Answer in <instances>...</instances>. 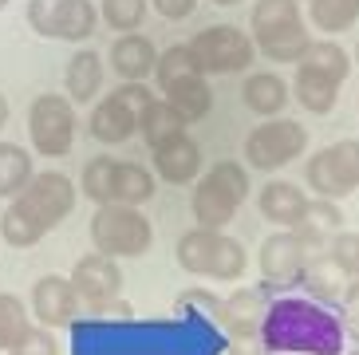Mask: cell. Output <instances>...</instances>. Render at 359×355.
<instances>
[{"instance_id":"obj_45","label":"cell","mask_w":359,"mask_h":355,"mask_svg":"<svg viewBox=\"0 0 359 355\" xmlns=\"http://www.w3.org/2000/svg\"><path fill=\"white\" fill-rule=\"evenodd\" d=\"M8 123V99H4V95H0V126Z\"/></svg>"},{"instance_id":"obj_6","label":"cell","mask_w":359,"mask_h":355,"mask_svg":"<svg viewBox=\"0 0 359 355\" xmlns=\"http://www.w3.org/2000/svg\"><path fill=\"white\" fill-rule=\"evenodd\" d=\"M28 135L32 150L43 158H64L75 142V111L64 95H36L28 107Z\"/></svg>"},{"instance_id":"obj_20","label":"cell","mask_w":359,"mask_h":355,"mask_svg":"<svg viewBox=\"0 0 359 355\" xmlns=\"http://www.w3.org/2000/svg\"><path fill=\"white\" fill-rule=\"evenodd\" d=\"M253 43H257V52L269 55L273 63H300L308 52V43H312V32L304 28V20H292V24H285V28L253 36Z\"/></svg>"},{"instance_id":"obj_10","label":"cell","mask_w":359,"mask_h":355,"mask_svg":"<svg viewBox=\"0 0 359 355\" xmlns=\"http://www.w3.org/2000/svg\"><path fill=\"white\" fill-rule=\"evenodd\" d=\"M316 253H324V249L312 245L300 229L273 233V237L261 245V272H264V281L273 284V288H288V284L300 281L304 264L312 261Z\"/></svg>"},{"instance_id":"obj_21","label":"cell","mask_w":359,"mask_h":355,"mask_svg":"<svg viewBox=\"0 0 359 355\" xmlns=\"http://www.w3.org/2000/svg\"><path fill=\"white\" fill-rule=\"evenodd\" d=\"M186 126L190 123H186L166 99H158V95H154V99L142 107V115H138V135H142V142H147L150 150L162 147V142H170V138L186 135Z\"/></svg>"},{"instance_id":"obj_43","label":"cell","mask_w":359,"mask_h":355,"mask_svg":"<svg viewBox=\"0 0 359 355\" xmlns=\"http://www.w3.org/2000/svg\"><path fill=\"white\" fill-rule=\"evenodd\" d=\"M91 316H99V320H130L135 308H130L127 300H111V304H103V308H95Z\"/></svg>"},{"instance_id":"obj_44","label":"cell","mask_w":359,"mask_h":355,"mask_svg":"<svg viewBox=\"0 0 359 355\" xmlns=\"http://www.w3.org/2000/svg\"><path fill=\"white\" fill-rule=\"evenodd\" d=\"M229 355H273V347L264 344V340H233Z\"/></svg>"},{"instance_id":"obj_22","label":"cell","mask_w":359,"mask_h":355,"mask_svg":"<svg viewBox=\"0 0 359 355\" xmlns=\"http://www.w3.org/2000/svg\"><path fill=\"white\" fill-rule=\"evenodd\" d=\"M162 95H166V103L174 107L186 123L205 119L210 107H213V91H210V79H205V75H186V79H178V83H170Z\"/></svg>"},{"instance_id":"obj_47","label":"cell","mask_w":359,"mask_h":355,"mask_svg":"<svg viewBox=\"0 0 359 355\" xmlns=\"http://www.w3.org/2000/svg\"><path fill=\"white\" fill-rule=\"evenodd\" d=\"M0 8H8V0H0Z\"/></svg>"},{"instance_id":"obj_40","label":"cell","mask_w":359,"mask_h":355,"mask_svg":"<svg viewBox=\"0 0 359 355\" xmlns=\"http://www.w3.org/2000/svg\"><path fill=\"white\" fill-rule=\"evenodd\" d=\"M339 316H344L348 332L359 335V276L348 281V288H344V296H339Z\"/></svg>"},{"instance_id":"obj_28","label":"cell","mask_w":359,"mask_h":355,"mask_svg":"<svg viewBox=\"0 0 359 355\" xmlns=\"http://www.w3.org/2000/svg\"><path fill=\"white\" fill-rule=\"evenodd\" d=\"M308 20H312L316 32H324V36L348 32L359 20V0H312L308 4Z\"/></svg>"},{"instance_id":"obj_41","label":"cell","mask_w":359,"mask_h":355,"mask_svg":"<svg viewBox=\"0 0 359 355\" xmlns=\"http://www.w3.org/2000/svg\"><path fill=\"white\" fill-rule=\"evenodd\" d=\"M115 95L130 107V111H135V115H142V107L154 99V91H150L147 83H123V87H115Z\"/></svg>"},{"instance_id":"obj_4","label":"cell","mask_w":359,"mask_h":355,"mask_svg":"<svg viewBox=\"0 0 359 355\" xmlns=\"http://www.w3.org/2000/svg\"><path fill=\"white\" fill-rule=\"evenodd\" d=\"M308 186L316 189V198L339 201L359 189V138H344L336 147H324L308 158L304 166Z\"/></svg>"},{"instance_id":"obj_34","label":"cell","mask_w":359,"mask_h":355,"mask_svg":"<svg viewBox=\"0 0 359 355\" xmlns=\"http://www.w3.org/2000/svg\"><path fill=\"white\" fill-rule=\"evenodd\" d=\"M154 75H158V87H162V91H166L170 83L186 79V75H201L198 63H194L190 43H174V48H166V52L158 55V63H154Z\"/></svg>"},{"instance_id":"obj_8","label":"cell","mask_w":359,"mask_h":355,"mask_svg":"<svg viewBox=\"0 0 359 355\" xmlns=\"http://www.w3.org/2000/svg\"><path fill=\"white\" fill-rule=\"evenodd\" d=\"M32 32L48 40H87L95 32V4L91 0H32L28 4Z\"/></svg>"},{"instance_id":"obj_18","label":"cell","mask_w":359,"mask_h":355,"mask_svg":"<svg viewBox=\"0 0 359 355\" xmlns=\"http://www.w3.org/2000/svg\"><path fill=\"white\" fill-rule=\"evenodd\" d=\"M348 281H351V276L339 269V264L327 257V249H324V253H316V257L304 264V272H300V281H296V284H300L312 300L336 304L339 296H344V288H348Z\"/></svg>"},{"instance_id":"obj_42","label":"cell","mask_w":359,"mask_h":355,"mask_svg":"<svg viewBox=\"0 0 359 355\" xmlns=\"http://www.w3.org/2000/svg\"><path fill=\"white\" fill-rule=\"evenodd\" d=\"M154 8H158V16H166V20H186L194 8H198V0H150Z\"/></svg>"},{"instance_id":"obj_14","label":"cell","mask_w":359,"mask_h":355,"mask_svg":"<svg viewBox=\"0 0 359 355\" xmlns=\"http://www.w3.org/2000/svg\"><path fill=\"white\" fill-rule=\"evenodd\" d=\"M308 201L312 198L300 186H292V182H269V186H261L257 209H261L264 221H273L280 229H296L308 213Z\"/></svg>"},{"instance_id":"obj_7","label":"cell","mask_w":359,"mask_h":355,"mask_svg":"<svg viewBox=\"0 0 359 355\" xmlns=\"http://www.w3.org/2000/svg\"><path fill=\"white\" fill-rule=\"evenodd\" d=\"M308 150V130L292 119H269L245 138V162L253 170H280Z\"/></svg>"},{"instance_id":"obj_38","label":"cell","mask_w":359,"mask_h":355,"mask_svg":"<svg viewBox=\"0 0 359 355\" xmlns=\"http://www.w3.org/2000/svg\"><path fill=\"white\" fill-rule=\"evenodd\" d=\"M327 257H332V261H336L339 269L355 281V276H359V233H344V229H339L336 237L327 241Z\"/></svg>"},{"instance_id":"obj_37","label":"cell","mask_w":359,"mask_h":355,"mask_svg":"<svg viewBox=\"0 0 359 355\" xmlns=\"http://www.w3.org/2000/svg\"><path fill=\"white\" fill-rule=\"evenodd\" d=\"M147 16V0H103V20L115 32H135Z\"/></svg>"},{"instance_id":"obj_1","label":"cell","mask_w":359,"mask_h":355,"mask_svg":"<svg viewBox=\"0 0 359 355\" xmlns=\"http://www.w3.org/2000/svg\"><path fill=\"white\" fill-rule=\"evenodd\" d=\"M261 340L269 347H288V351H320L332 355L339 347V328L312 304H276L269 308Z\"/></svg>"},{"instance_id":"obj_48","label":"cell","mask_w":359,"mask_h":355,"mask_svg":"<svg viewBox=\"0 0 359 355\" xmlns=\"http://www.w3.org/2000/svg\"><path fill=\"white\" fill-rule=\"evenodd\" d=\"M355 63H359V48H355Z\"/></svg>"},{"instance_id":"obj_32","label":"cell","mask_w":359,"mask_h":355,"mask_svg":"<svg viewBox=\"0 0 359 355\" xmlns=\"http://www.w3.org/2000/svg\"><path fill=\"white\" fill-rule=\"evenodd\" d=\"M115 158H91L83 166V194L95 206H107V201H115Z\"/></svg>"},{"instance_id":"obj_16","label":"cell","mask_w":359,"mask_h":355,"mask_svg":"<svg viewBox=\"0 0 359 355\" xmlns=\"http://www.w3.org/2000/svg\"><path fill=\"white\" fill-rule=\"evenodd\" d=\"M154 63H158V52H154V43L147 36H138V32H123L111 48V67L123 83H142L150 72H154Z\"/></svg>"},{"instance_id":"obj_31","label":"cell","mask_w":359,"mask_h":355,"mask_svg":"<svg viewBox=\"0 0 359 355\" xmlns=\"http://www.w3.org/2000/svg\"><path fill=\"white\" fill-rule=\"evenodd\" d=\"M43 233H48V229H43L40 221L28 217L16 201L0 213V241L12 245V249H32V245H40V241H43Z\"/></svg>"},{"instance_id":"obj_29","label":"cell","mask_w":359,"mask_h":355,"mask_svg":"<svg viewBox=\"0 0 359 355\" xmlns=\"http://www.w3.org/2000/svg\"><path fill=\"white\" fill-rule=\"evenodd\" d=\"M304 67H312V72H320V75H327V79H336V83H344L348 79V72H351V55L339 48L332 36L327 40H312L308 43V52H304Z\"/></svg>"},{"instance_id":"obj_36","label":"cell","mask_w":359,"mask_h":355,"mask_svg":"<svg viewBox=\"0 0 359 355\" xmlns=\"http://www.w3.org/2000/svg\"><path fill=\"white\" fill-rule=\"evenodd\" d=\"M28 328H32V320H28L24 300H20V296H12V293H4V296H0V351H8V347L28 332Z\"/></svg>"},{"instance_id":"obj_5","label":"cell","mask_w":359,"mask_h":355,"mask_svg":"<svg viewBox=\"0 0 359 355\" xmlns=\"http://www.w3.org/2000/svg\"><path fill=\"white\" fill-rule=\"evenodd\" d=\"M190 52H194V63H198L201 75H237L253 63V52L257 43L253 36H245L241 28H205L190 40Z\"/></svg>"},{"instance_id":"obj_17","label":"cell","mask_w":359,"mask_h":355,"mask_svg":"<svg viewBox=\"0 0 359 355\" xmlns=\"http://www.w3.org/2000/svg\"><path fill=\"white\" fill-rule=\"evenodd\" d=\"M130 135H138V115L111 91L103 103H95V111H91V138H99L107 147H118V142H127Z\"/></svg>"},{"instance_id":"obj_11","label":"cell","mask_w":359,"mask_h":355,"mask_svg":"<svg viewBox=\"0 0 359 355\" xmlns=\"http://www.w3.org/2000/svg\"><path fill=\"white\" fill-rule=\"evenodd\" d=\"M72 284H75L79 304H87V308L95 312V308H103V304L118 300V293H123V272H118L115 257L87 253V257H79V261H75Z\"/></svg>"},{"instance_id":"obj_15","label":"cell","mask_w":359,"mask_h":355,"mask_svg":"<svg viewBox=\"0 0 359 355\" xmlns=\"http://www.w3.org/2000/svg\"><path fill=\"white\" fill-rule=\"evenodd\" d=\"M154 170L170 186H190L201 170L198 142L190 135H178V138H170V142H162V147H154Z\"/></svg>"},{"instance_id":"obj_12","label":"cell","mask_w":359,"mask_h":355,"mask_svg":"<svg viewBox=\"0 0 359 355\" xmlns=\"http://www.w3.org/2000/svg\"><path fill=\"white\" fill-rule=\"evenodd\" d=\"M213 320L225 328L229 340H261L269 320V293L264 288H237L225 304H217Z\"/></svg>"},{"instance_id":"obj_19","label":"cell","mask_w":359,"mask_h":355,"mask_svg":"<svg viewBox=\"0 0 359 355\" xmlns=\"http://www.w3.org/2000/svg\"><path fill=\"white\" fill-rule=\"evenodd\" d=\"M241 95H245V107H249L253 115L276 119L280 111H285V103L292 99V87H288L276 72H253L249 79H245Z\"/></svg>"},{"instance_id":"obj_2","label":"cell","mask_w":359,"mask_h":355,"mask_svg":"<svg viewBox=\"0 0 359 355\" xmlns=\"http://www.w3.org/2000/svg\"><path fill=\"white\" fill-rule=\"evenodd\" d=\"M245 198H249V170L241 162H229V158L213 162L194 189V221L201 229H225Z\"/></svg>"},{"instance_id":"obj_35","label":"cell","mask_w":359,"mask_h":355,"mask_svg":"<svg viewBox=\"0 0 359 355\" xmlns=\"http://www.w3.org/2000/svg\"><path fill=\"white\" fill-rule=\"evenodd\" d=\"M300 20V0H257L253 4V36Z\"/></svg>"},{"instance_id":"obj_9","label":"cell","mask_w":359,"mask_h":355,"mask_svg":"<svg viewBox=\"0 0 359 355\" xmlns=\"http://www.w3.org/2000/svg\"><path fill=\"white\" fill-rule=\"evenodd\" d=\"M12 201H16L32 221H40L43 229H55V225L75 209V186L67 182V174H60V170H43V174H32V182H28Z\"/></svg>"},{"instance_id":"obj_33","label":"cell","mask_w":359,"mask_h":355,"mask_svg":"<svg viewBox=\"0 0 359 355\" xmlns=\"http://www.w3.org/2000/svg\"><path fill=\"white\" fill-rule=\"evenodd\" d=\"M245 269H249V253L237 237H225L222 233V245L213 253V264H210V281H241Z\"/></svg>"},{"instance_id":"obj_26","label":"cell","mask_w":359,"mask_h":355,"mask_svg":"<svg viewBox=\"0 0 359 355\" xmlns=\"http://www.w3.org/2000/svg\"><path fill=\"white\" fill-rule=\"evenodd\" d=\"M296 229L304 233V237L312 241V245L327 249V241H332L339 229H344V213H339V206H336V201L316 198V201H308V213H304V221H300Z\"/></svg>"},{"instance_id":"obj_24","label":"cell","mask_w":359,"mask_h":355,"mask_svg":"<svg viewBox=\"0 0 359 355\" xmlns=\"http://www.w3.org/2000/svg\"><path fill=\"white\" fill-rule=\"evenodd\" d=\"M64 83L72 103H95V91L103 83V60L95 52H75L72 63H67Z\"/></svg>"},{"instance_id":"obj_27","label":"cell","mask_w":359,"mask_h":355,"mask_svg":"<svg viewBox=\"0 0 359 355\" xmlns=\"http://www.w3.org/2000/svg\"><path fill=\"white\" fill-rule=\"evenodd\" d=\"M32 182V154L16 142H0V198H16Z\"/></svg>"},{"instance_id":"obj_46","label":"cell","mask_w":359,"mask_h":355,"mask_svg":"<svg viewBox=\"0 0 359 355\" xmlns=\"http://www.w3.org/2000/svg\"><path fill=\"white\" fill-rule=\"evenodd\" d=\"M213 4H222V8H229V4H237V0H213Z\"/></svg>"},{"instance_id":"obj_25","label":"cell","mask_w":359,"mask_h":355,"mask_svg":"<svg viewBox=\"0 0 359 355\" xmlns=\"http://www.w3.org/2000/svg\"><path fill=\"white\" fill-rule=\"evenodd\" d=\"M222 245V229H190L186 237L178 241V264L190 276H210V264H213V253Z\"/></svg>"},{"instance_id":"obj_3","label":"cell","mask_w":359,"mask_h":355,"mask_svg":"<svg viewBox=\"0 0 359 355\" xmlns=\"http://www.w3.org/2000/svg\"><path fill=\"white\" fill-rule=\"evenodd\" d=\"M150 241H154V229H150L147 213H138V206L107 201L91 217V245L103 257H115V261L127 257V261H135V257L150 253Z\"/></svg>"},{"instance_id":"obj_13","label":"cell","mask_w":359,"mask_h":355,"mask_svg":"<svg viewBox=\"0 0 359 355\" xmlns=\"http://www.w3.org/2000/svg\"><path fill=\"white\" fill-rule=\"evenodd\" d=\"M32 316L43 328H67L79 316V296H75L72 276H40L32 288Z\"/></svg>"},{"instance_id":"obj_39","label":"cell","mask_w":359,"mask_h":355,"mask_svg":"<svg viewBox=\"0 0 359 355\" xmlns=\"http://www.w3.org/2000/svg\"><path fill=\"white\" fill-rule=\"evenodd\" d=\"M8 355H60V344H55L52 328H28V332L8 347Z\"/></svg>"},{"instance_id":"obj_30","label":"cell","mask_w":359,"mask_h":355,"mask_svg":"<svg viewBox=\"0 0 359 355\" xmlns=\"http://www.w3.org/2000/svg\"><path fill=\"white\" fill-rule=\"evenodd\" d=\"M154 198V174L138 162H118L115 166V201L123 206H142Z\"/></svg>"},{"instance_id":"obj_23","label":"cell","mask_w":359,"mask_h":355,"mask_svg":"<svg viewBox=\"0 0 359 355\" xmlns=\"http://www.w3.org/2000/svg\"><path fill=\"white\" fill-rule=\"evenodd\" d=\"M292 95L300 99V107H304V111H312V115H327V111L336 107L339 83L300 63V67H296V79H292Z\"/></svg>"}]
</instances>
